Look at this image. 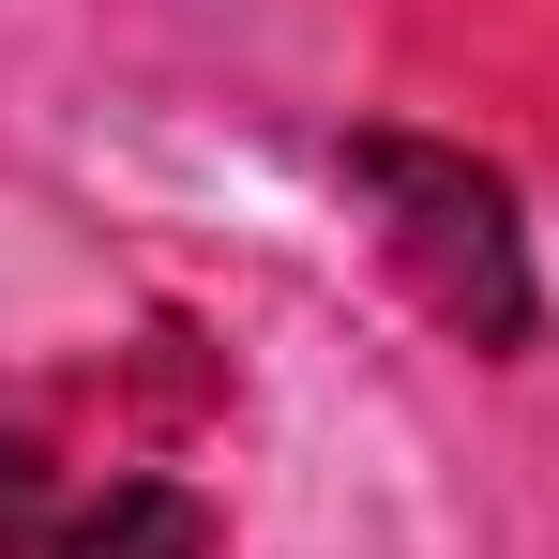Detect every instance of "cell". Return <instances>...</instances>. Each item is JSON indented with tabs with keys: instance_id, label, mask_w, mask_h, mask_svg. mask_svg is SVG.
<instances>
[{
	"instance_id": "6da1fadb",
	"label": "cell",
	"mask_w": 559,
	"mask_h": 559,
	"mask_svg": "<svg viewBox=\"0 0 559 559\" xmlns=\"http://www.w3.org/2000/svg\"><path fill=\"white\" fill-rule=\"evenodd\" d=\"M333 167H348V197L378 212V242H393L408 302H424V318H439L454 348L514 364V348L545 333V287H530V227H514V182H499L484 152H454V136H348Z\"/></svg>"
},
{
	"instance_id": "7a4b0ae2",
	"label": "cell",
	"mask_w": 559,
	"mask_h": 559,
	"mask_svg": "<svg viewBox=\"0 0 559 559\" xmlns=\"http://www.w3.org/2000/svg\"><path fill=\"white\" fill-rule=\"evenodd\" d=\"M0 559H227V530L197 484H152V468L61 484L31 439H0Z\"/></svg>"
}]
</instances>
